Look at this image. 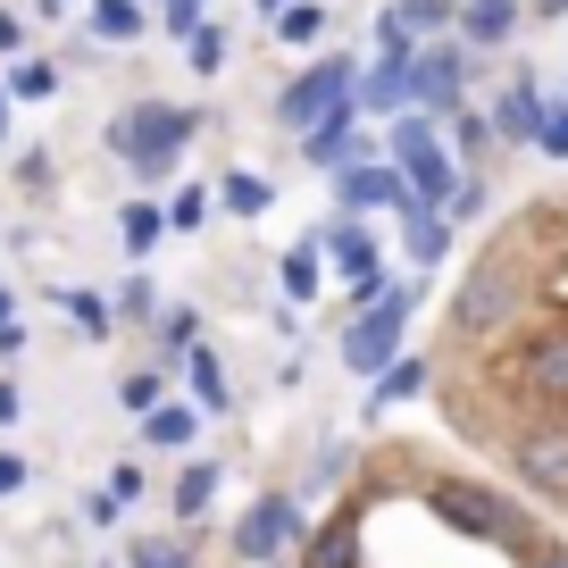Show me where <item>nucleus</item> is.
Masks as SVG:
<instances>
[{
  "label": "nucleus",
  "instance_id": "1",
  "mask_svg": "<svg viewBox=\"0 0 568 568\" xmlns=\"http://www.w3.org/2000/svg\"><path fill=\"white\" fill-rule=\"evenodd\" d=\"M426 402L452 452L568 527V184L485 226L426 335Z\"/></svg>",
  "mask_w": 568,
  "mask_h": 568
},
{
  "label": "nucleus",
  "instance_id": "2",
  "mask_svg": "<svg viewBox=\"0 0 568 568\" xmlns=\"http://www.w3.org/2000/svg\"><path fill=\"white\" fill-rule=\"evenodd\" d=\"M293 568H568V527L485 477L468 452L385 435L352 460Z\"/></svg>",
  "mask_w": 568,
  "mask_h": 568
},
{
  "label": "nucleus",
  "instance_id": "3",
  "mask_svg": "<svg viewBox=\"0 0 568 568\" xmlns=\"http://www.w3.org/2000/svg\"><path fill=\"white\" fill-rule=\"evenodd\" d=\"M201 134V118L193 109H176V101H134V109H118L109 118V151H118L134 176H168L176 168V151Z\"/></svg>",
  "mask_w": 568,
  "mask_h": 568
},
{
  "label": "nucleus",
  "instance_id": "4",
  "mask_svg": "<svg viewBox=\"0 0 568 568\" xmlns=\"http://www.w3.org/2000/svg\"><path fill=\"white\" fill-rule=\"evenodd\" d=\"M343 101H352V59H318L310 75H293V84H284L276 118H284V125H326Z\"/></svg>",
  "mask_w": 568,
  "mask_h": 568
},
{
  "label": "nucleus",
  "instance_id": "5",
  "mask_svg": "<svg viewBox=\"0 0 568 568\" xmlns=\"http://www.w3.org/2000/svg\"><path fill=\"white\" fill-rule=\"evenodd\" d=\"M393 160H402V176L418 184V201H452V160H444V142H435L426 118L393 125Z\"/></svg>",
  "mask_w": 568,
  "mask_h": 568
},
{
  "label": "nucleus",
  "instance_id": "6",
  "mask_svg": "<svg viewBox=\"0 0 568 568\" xmlns=\"http://www.w3.org/2000/svg\"><path fill=\"white\" fill-rule=\"evenodd\" d=\"M460 84H468V51L460 42H426V51L409 59V92H418L426 109H460Z\"/></svg>",
  "mask_w": 568,
  "mask_h": 568
},
{
  "label": "nucleus",
  "instance_id": "7",
  "mask_svg": "<svg viewBox=\"0 0 568 568\" xmlns=\"http://www.w3.org/2000/svg\"><path fill=\"white\" fill-rule=\"evenodd\" d=\"M302 151H310V168H352V160H359L352 109H335V118H326V125H310V142H302Z\"/></svg>",
  "mask_w": 568,
  "mask_h": 568
},
{
  "label": "nucleus",
  "instance_id": "8",
  "mask_svg": "<svg viewBox=\"0 0 568 568\" xmlns=\"http://www.w3.org/2000/svg\"><path fill=\"white\" fill-rule=\"evenodd\" d=\"M284 535H293V501H260V510H251L243 527H234V551L251 560V551H276Z\"/></svg>",
  "mask_w": 568,
  "mask_h": 568
},
{
  "label": "nucleus",
  "instance_id": "9",
  "mask_svg": "<svg viewBox=\"0 0 568 568\" xmlns=\"http://www.w3.org/2000/svg\"><path fill=\"white\" fill-rule=\"evenodd\" d=\"M494 134H510V142H535V134H544V101H535V84H527V75H518V84L501 92Z\"/></svg>",
  "mask_w": 568,
  "mask_h": 568
},
{
  "label": "nucleus",
  "instance_id": "10",
  "mask_svg": "<svg viewBox=\"0 0 568 568\" xmlns=\"http://www.w3.org/2000/svg\"><path fill=\"white\" fill-rule=\"evenodd\" d=\"M393 326H402V302H385L376 318H359V326H352V343H343V352H352V368H376V359L393 352Z\"/></svg>",
  "mask_w": 568,
  "mask_h": 568
},
{
  "label": "nucleus",
  "instance_id": "11",
  "mask_svg": "<svg viewBox=\"0 0 568 568\" xmlns=\"http://www.w3.org/2000/svg\"><path fill=\"white\" fill-rule=\"evenodd\" d=\"M343 201H352V210H376V201H409V193H402L393 168H343Z\"/></svg>",
  "mask_w": 568,
  "mask_h": 568
},
{
  "label": "nucleus",
  "instance_id": "12",
  "mask_svg": "<svg viewBox=\"0 0 568 568\" xmlns=\"http://www.w3.org/2000/svg\"><path fill=\"white\" fill-rule=\"evenodd\" d=\"M460 34L477 42V51H494V42L518 34V9H477V0H460Z\"/></svg>",
  "mask_w": 568,
  "mask_h": 568
},
{
  "label": "nucleus",
  "instance_id": "13",
  "mask_svg": "<svg viewBox=\"0 0 568 568\" xmlns=\"http://www.w3.org/2000/svg\"><path fill=\"white\" fill-rule=\"evenodd\" d=\"M452 18H460V0H402V9H393L402 34H444Z\"/></svg>",
  "mask_w": 568,
  "mask_h": 568
},
{
  "label": "nucleus",
  "instance_id": "14",
  "mask_svg": "<svg viewBox=\"0 0 568 568\" xmlns=\"http://www.w3.org/2000/svg\"><path fill=\"white\" fill-rule=\"evenodd\" d=\"M276 34H284V42H318V34H326V0H293V9L276 18Z\"/></svg>",
  "mask_w": 568,
  "mask_h": 568
},
{
  "label": "nucleus",
  "instance_id": "15",
  "mask_svg": "<svg viewBox=\"0 0 568 568\" xmlns=\"http://www.w3.org/2000/svg\"><path fill=\"white\" fill-rule=\"evenodd\" d=\"M9 92H18V101H51V92H59V68H51V59H26V68L9 75Z\"/></svg>",
  "mask_w": 568,
  "mask_h": 568
},
{
  "label": "nucleus",
  "instance_id": "16",
  "mask_svg": "<svg viewBox=\"0 0 568 568\" xmlns=\"http://www.w3.org/2000/svg\"><path fill=\"white\" fill-rule=\"evenodd\" d=\"M267 201H276V193H267V176H226V210L234 217H260Z\"/></svg>",
  "mask_w": 568,
  "mask_h": 568
},
{
  "label": "nucleus",
  "instance_id": "17",
  "mask_svg": "<svg viewBox=\"0 0 568 568\" xmlns=\"http://www.w3.org/2000/svg\"><path fill=\"white\" fill-rule=\"evenodd\" d=\"M92 26H101L109 42H125V34H142V9H134V0H101V9H92Z\"/></svg>",
  "mask_w": 568,
  "mask_h": 568
},
{
  "label": "nucleus",
  "instance_id": "18",
  "mask_svg": "<svg viewBox=\"0 0 568 568\" xmlns=\"http://www.w3.org/2000/svg\"><path fill=\"white\" fill-rule=\"evenodd\" d=\"M217 59H226V34H210V26H201V34H193V68L217 75Z\"/></svg>",
  "mask_w": 568,
  "mask_h": 568
},
{
  "label": "nucleus",
  "instance_id": "19",
  "mask_svg": "<svg viewBox=\"0 0 568 568\" xmlns=\"http://www.w3.org/2000/svg\"><path fill=\"white\" fill-rule=\"evenodd\" d=\"M134 568H193L176 544H134Z\"/></svg>",
  "mask_w": 568,
  "mask_h": 568
},
{
  "label": "nucleus",
  "instance_id": "20",
  "mask_svg": "<svg viewBox=\"0 0 568 568\" xmlns=\"http://www.w3.org/2000/svg\"><path fill=\"white\" fill-rule=\"evenodd\" d=\"M160 18H168V34H201V0H168Z\"/></svg>",
  "mask_w": 568,
  "mask_h": 568
},
{
  "label": "nucleus",
  "instance_id": "21",
  "mask_svg": "<svg viewBox=\"0 0 568 568\" xmlns=\"http://www.w3.org/2000/svg\"><path fill=\"white\" fill-rule=\"evenodd\" d=\"M168 217H176V226H201V217H210V193H193V184H184V193H176V210H168Z\"/></svg>",
  "mask_w": 568,
  "mask_h": 568
},
{
  "label": "nucleus",
  "instance_id": "22",
  "mask_svg": "<svg viewBox=\"0 0 568 568\" xmlns=\"http://www.w3.org/2000/svg\"><path fill=\"white\" fill-rule=\"evenodd\" d=\"M535 142H544L551 160H568V109H551V118H544V134H535Z\"/></svg>",
  "mask_w": 568,
  "mask_h": 568
},
{
  "label": "nucleus",
  "instance_id": "23",
  "mask_svg": "<svg viewBox=\"0 0 568 568\" xmlns=\"http://www.w3.org/2000/svg\"><path fill=\"white\" fill-rule=\"evenodd\" d=\"M201 501H210V468H193V477L176 485V510H201Z\"/></svg>",
  "mask_w": 568,
  "mask_h": 568
},
{
  "label": "nucleus",
  "instance_id": "24",
  "mask_svg": "<svg viewBox=\"0 0 568 568\" xmlns=\"http://www.w3.org/2000/svg\"><path fill=\"white\" fill-rule=\"evenodd\" d=\"M151 234H160V217H151V210H125V243L142 251V243H151Z\"/></svg>",
  "mask_w": 568,
  "mask_h": 568
},
{
  "label": "nucleus",
  "instance_id": "25",
  "mask_svg": "<svg viewBox=\"0 0 568 568\" xmlns=\"http://www.w3.org/2000/svg\"><path fill=\"white\" fill-rule=\"evenodd\" d=\"M527 18H535V26H560V18H568V0H527Z\"/></svg>",
  "mask_w": 568,
  "mask_h": 568
},
{
  "label": "nucleus",
  "instance_id": "26",
  "mask_svg": "<svg viewBox=\"0 0 568 568\" xmlns=\"http://www.w3.org/2000/svg\"><path fill=\"white\" fill-rule=\"evenodd\" d=\"M0 51H18V18L9 9H0Z\"/></svg>",
  "mask_w": 568,
  "mask_h": 568
},
{
  "label": "nucleus",
  "instance_id": "27",
  "mask_svg": "<svg viewBox=\"0 0 568 568\" xmlns=\"http://www.w3.org/2000/svg\"><path fill=\"white\" fill-rule=\"evenodd\" d=\"M9 485H18V460H9V452H0V494H9Z\"/></svg>",
  "mask_w": 568,
  "mask_h": 568
},
{
  "label": "nucleus",
  "instance_id": "28",
  "mask_svg": "<svg viewBox=\"0 0 568 568\" xmlns=\"http://www.w3.org/2000/svg\"><path fill=\"white\" fill-rule=\"evenodd\" d=\"M0 134H9V92H0Z\"/></svg>",
  "mask_w": 568,
  "mask_h": 568
},
{
  "label": "nucleus",
  "instance_id": "29",
  "mask_svg": "<svg viewBox=\"0 0 568 568\" xmlns=\"http://www.w3.org/2000/svg\"><path fill=\"white\" fill-rule=\"evenodd\" d=\"M251 9H276V18H284V0H251Z\"/></svg>",
  "mask_w": 568,
  "mask_h": 568
},
{
  "label": "nucleus",
  "instance_id": "30",
  "mask_svg": "<svg viewBox=\"0 0 568 568\" xmlns=\"http://www.w3.org/2000/svg\"><path fill=\"white\" fill-rule=\"evenodd\" d=\"M477 9H518V0H477Z\"/></svg>",
  "mask_w": 568,
  "mask_h": 568
},
{
  "label": "nucleus",
  "instance_id": "31",
  "mask_svg": "<svg viewBox=\"0 0 568 568\" xmlns=\"http://www.w3.org/2000/svg\"><path fill=\"white\" fill-rule=\"evenodd\" d=\"M42 9H59V0H42Z\"/></svg>",
  "mask_w": 568,
  "mask_h": 568
}]
</instances>
